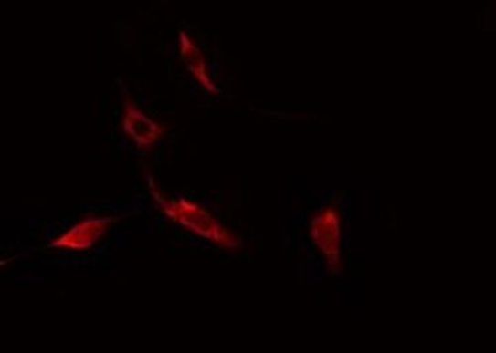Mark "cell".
<instances>
[{
	"instance_id": "obj_2",
	"label": "cell",
	"mask_w": 496,
	"mask_h": 353,
	"mask_svg": "<svg viewBox=\"0 0 496 353\" xmlns=\"http://www.w3.org/2000/svg\"><path fill=\"white\" fill-rule=\"evenodd\" d=\"M312 238L328 262L340 260V219L336 211L326 209L312 223Z\"/></svg>"
},
{
	"instance_id": "obj_5",
	"label": "cell",
	"mask_w": 496,
	"mask_h": 353,
	"mask_svg": "<svg viewBox=\"0 0 496 353\" xmlns=\"http://www.w3.org/2000/svg\"><path fill=\"white\" fill-rule=\"evenodd\" d=\"M181 56L185 64H187V70L199 79V82L206 88L211 89V92H216V88L213 86L209 74H206V66H205V58L201 50L195 47V44L187 38V34H181Z\"/></svg>"
},
{
	"instance_id": "obj_4",
	"label": "cell",
	"mask_w": 496,
	"mask_h": 353,
	"mask_svg": "<svg viewBox=\"0 0 496 353\" xmlns=\"http://www.w3.org/2000/svg\"><path fill=\"white\" fill-rule=\"evenodd\" d=\"M123 130L142 147H149L155 140H159V135H161L159 125H155L152 119L137 109L128 111V116H125L123 119Z\"/></svg>"
},
{
	"instance_id": "obj_3",
	"label": "cell",
	"mask_w": 496,
	"mask_h": 353,
	"mask_svg": "<svg viewBox=\"0 0 496 353\" xmlns=\"http://www.w3.org/2000/svg\"><path fill=\"white\" fill-rule=\"evenodd\" d=\"M111 219H88L84 223H78L74 229L68 231L64 236L58 238L52 246H66V248H90L96 244L103 231L108 229Z\"/></svg>"
},
{
	"instance_id": "obj_1",
	"label": "cell",
	"mask_w": 496,
	"mask_h": 353,
	"mask_svg": "<svg viewBox=\"0 0 496 353\" xmlns=\"http://www.w3.org/2000/svg\"><path fill=\"white\" fill-rule=\"evenodd\" d=\"M165 213H169L173 219L179 221L185 229H191L195 234L209 238L223 246H237L235 238H230V233L225 231L213 216L205 209L197 207V204H189L187 201H171Z\"/></svg>"
}]
</instances>
